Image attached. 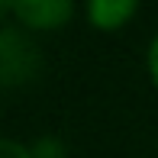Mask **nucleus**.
Returning <instances> with one entry per match:
<instances>
[{"label": "nucleus", "mask_w": 158, "mask_h": 158, "mask_svg": "<svg viewBox=\"0 0 158 158\" xmlns=\"http://www.w3.org/2000/svg\"><path fill=\"white\" fill-rule=\"evenodd\" d=\"M13 16H19L26 26H39V29H55L71 16V3L64 0H16V3H3Z\"/></svg>", "instance_id": "1"}, {"label": "nucleus", "mask_w": 158, "mask_h": 158, "mask_svg": "<svg viewBox=\"0 0 158 158\" xmlns=\"http://www.w3.org/2000/svg\"><path fill=\"white\" fill-rule=\"evenodd\" d=\"M132 13H135L132 0H94L90 3V19H94V26H100V29H116Z\"/></svg>", "instance_id": "2"}, {"label": "nucleus", "mask_w": 158, "mask_h": 158, "mask_svg": "<svg viewBox=\"0 0 158 158\" xmlns=\"http://www.w3.org/2000/svg\"><path fill=\"white\" fill-rule=\"evenodd\" d=\"M0 158H32V155L16 142H0Z\"/></svg>", "instance_id": "3"}, {"label": "nucleus", "mask_w": 158, "mask_h": 158, "mask_svg": "<svg viewBox=\"0 0 158 158\" xmlns=\"http://www.w3.org/2000/svg\"><path fill=\"white\" fill-rule=\"evenodd\" d=\"M148 71H152V77H155V84H158V35H155V42H152V48H148Z\"/></svg>", "instance_id": "4"}]
</instances>
